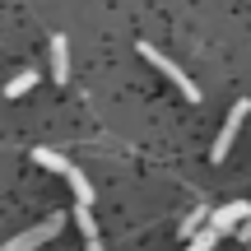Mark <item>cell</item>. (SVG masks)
Segmentation results:
<instances>
[{
  "instance_id": "4",
  "label": "cell",
  "mask_w": 251,
  "mask_h": 251,
  "mask_svg": "<svg viewBox=\"0 0 251 251\" xmlns=\"http://www.w3.org/2000/svg\"><path fill=\"white\" fill-rule=\"evenodd\" d=\"M251 214V205L247 200H233V205H224V209H209V233H237V228H242V219Z\"/></svg>"
},
{
  "instance_id": "7",
  "label": "cell",
  "mask_w": 251,
  "mask_h": 251,
  "mask_svg": "<svg viewBox=\"0 0 251 251\" xmlns=\"http://www.w3.org/2000/svg\"><path fill=\"white\" fill-rule=\"evenodd\" d=\"M209 228V209L200 205V209H191L186 219H181V237H186V242H196V233H205Z\"/></svg>"
},
{
  "instance_id": "12",
  "label": "cell",
  "mask_w": 251,
  "mask_h": 251,
  "mask_svg": "<svg viewBox=\"0 0 251 251\" xmlns=\"http://www.w3.org/2000/svg\"><path fill=\"white\" fill-rule=\"evenodd\" d=\"M237 237H242V242H251V214L242 219V228H237Z\"/></svg>"
},
{
  "instance_id": "5",
  "label": "cell",
  "mask_w": 251,
  "mask_h": 251,
  "mask_svg": "<svg viewBox=\"0 0 251 251\" xmlns=\"http://www.w3.org/2000/svg\"><path fill=\"white\" fill-rule=\"evenodd\" d=\"M51 75H56V84L70 79V42H65V33H51Z\"/></svg>"
},
{
  "instance_id": "3",
  "label": "cell",
  "mask_w": 251,
  "mask_h": 251,
  "mask_svg": "<svg viewBox=\"0 0 251 251\" xmlns=\"http://www.w3.org/2000/svg\"><path fill=\"white\" fill-rule=\"evenodd\" d=\"M247 112H251V102H247V98H237V102H233V112H228V121H224V130H219V140H214V149H209V158H214V163H224V158H228V149H233L237 130H242V121H247Z\"/></svg>"
},
{
  "instance_id": "10",
  "label": "cell",
  "mask_w": 251,
  "mask_h": 251,
  "mask_svg": "<svg viewBox=\"0 0 251 251\" xmlns=\"http://www.w3.org/2000/svg\"><path fill=\"white\" fill-rule=\"evenodd\" d=\"M33 84H37V70H19L14 79L5 84V98H24V93L33 89Z\"/></svg>"
},
{
  "instance_id": "8",
  "label": "cell",
  "mask_w": 251,
  "mask_h": 251,
  "mask_svg": "<svg viewBox=\"0 0 251 251\" xmlns=\"http://www.w3.org/2000/svg\"><path fill=\"white\" fill-rule=\"evenodd\" d=\"M33 163H37V168H47V172H61V177L75 168V163H65L56 149H33Z\"/></svg>"
},
{
  "instance_id": "1",
  "label": "cell",
  "mask_w": 251,
  "mask_h": 251,
  "mask_svg": "<svg viewBox=\"0 0 251 251\" xmlns=\"http://www.w3.org/2000/svg\"><path fill=\"white\" fill-rule=\"evenodd\" d=\"M140 56H144V61H149V65H153V70H163V75H168V79H172V84H177V89H181V93H186V98H191V102H200V89H196V79H191V75H181V70H177V65H172V61H168V56H163V51H158V47H149V42H140Z\"/></svg>"
},
{
  "instance_id": "6",
  "label": "cell",
  "mask_w": 251,
  "mask_h": 251,
  "mask_svg": "<svg viewBox=\"0 0 251 251\" xmlns=\"http://www.w3.org/2000/svg\"><path fill=\"white\" fill-rule=\"evenodd\" d=\"M65 181H70V191H75V205H89V209H93V186H89V177H84L79 168H70V172H65Z\"/></svg>"
},
{
  "instance_id": "11",
  "label": "cell",
  "mask_w": 251,
  "mask_h": 251,
  "mask_svg": "<svg viewBox=\"0 0 251 251\" xmlns=\"http://www.w3.org/2000/svg\"><path fill=\"white\" fill-rule=\"evenodd\" d=\"M214 247H219V233H209V228L196 237V242H186V251H214Z\"/></svg>"
},
{
  "instance_id": "9",
  "label": "cell",
  "mask_w": 251,
  "mask_h": 251,
  "mask_svg": "<svg viewBox=\"0 0 251 251\" xmlns=\"http://www.w3.org/2000/svg\"><path fill=\"white\" fill-rule=\"evenodd\" d=\"M75 224H79L84 242H98V219H93V209H89V205H75Z\"/></svg>"
},
{
  "instance_id": "13",
  "label": "cell",
  "mask_w": 251,
  "mask_h": 251,
  "mask_svg": "<svg viewBox=\"0 0 251 251\" xmlns=\"http://www.w3.org/2000/svg\"><path fill=\"white\" fill-rule=\"evenodd\" d=\"M84 251H102V242H84Z\"/></svg>"
},
{
  "instance_id": "2",
  "label": "cell",
  "mask_w": 251,
  "mask_h": 251,
  "mask_svg": "<svg viewBox=\"0 0 251 251\" xmlns=\"http://www.w3.org/2000/svg\"><path fill=\"white\" fill-rule=\"evenodd\" d=\"M61 224H65V219H61V214H51V219H42V224H33V228H28V233L9 237V242L0 247V251H37L42 242H51V237L61 233Z\"/></svg>"
}]
</instances>
